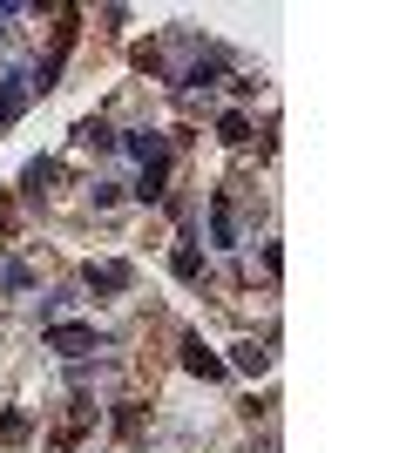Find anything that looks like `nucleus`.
<instances>
[{"mask_svg":"<svg viewBox=\"0 0 406 453\" xmlns=\"http://www.w3.org/2000/svg\"><path fill=\"white\" fill-rule=\"evenodd\" d=\"M48 345H55V352H88V345H96V325H55Z\"/></svg>","mask_w":406,"mask_h":453,"instance_id":"obj_1","label":"nucleus"},{"mask_svg":"<svg viewBox=\"0 0 406 453\" xmlns=\"http://www.w3.org/2000/svg\"><path fill=\"white\" fill-rule=\"evenodd\" d=\"M88 284H96V291H122V284H129V265H88Z\"/></svg>","mask_w":406,"mask_h":453,"instance_id":"obj_2","label":"nucleus"},{"mask_svg":"<svg viewBox=\"0 0 406 453\" xmlns=\"http://www.w3.org/2000/svg\"><path fill=\"white\" fill-rule=\"evenodd\" d=\"M129 150L142 156L149 170H163V135H149V129H142V135H129Z\"/></svg>","mask_w":406,"mask_h":453,"instance_id":"obj_3","label":"nucleus"},{"mask_svg":"<svg viewBox=\"0 0 406 453\" xmlns=\"http://www.w3.org/2000/svg\"><path fill=\"white\" fill-rule=\"evenodd\" d=\"M211 230H217V244H231V237H237V217H231V203H224V196L211 203Z\"/></svg>","mask_w":406,"mask_h":453,"instance_id":"obj_4","label":"nucleus"},{"mask_svg":"<svg viewBox=\"0 0 406 453\" xmlns=\"http://www.w3.org/2000/svg\"><path fill=\"white\" fill-rule=\"evenodd\" d=\"M190 372H203V379H224V359H211L203 345H190Z\"/></svg>","mask_w":406,"mask_h":453,"instance_id":"obj_5","label":"nucleus"}]
</instances>
